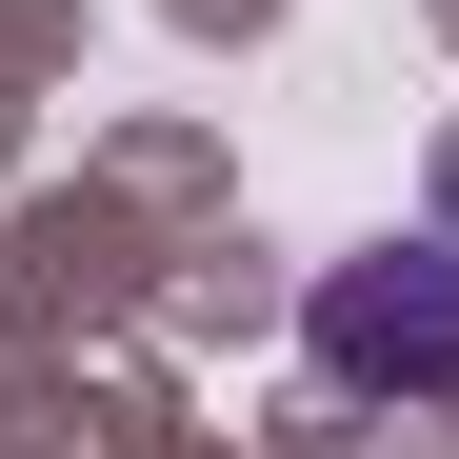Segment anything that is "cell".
<instances>
[{
    "mask_svg": "<svg viewBox=\"0 0 459 459\" xmlns=\"http://www.w3.org/2000/svg\"><path fill=\"white\" fill-rule=\"evenodd\" d=\"M320 359L340 379H459V240H379L320 280Z\"/></svg>",
    "mask_w": 459,
    "mask_h": 459,
    "instance_id": "6da1fadb",
    "label": "cell"
}]
</instances>
